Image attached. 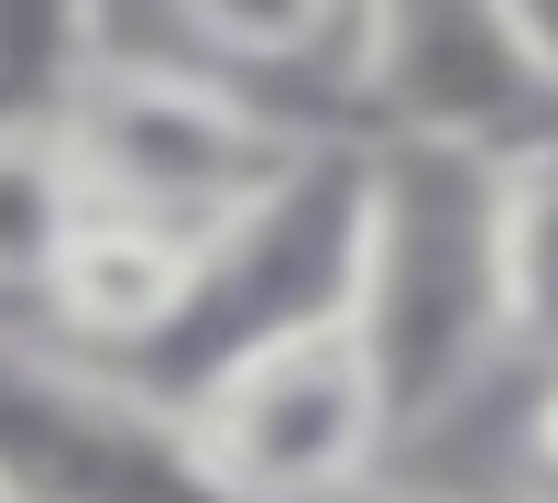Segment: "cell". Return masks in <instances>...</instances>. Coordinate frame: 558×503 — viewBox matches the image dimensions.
I'll return each instance as SVG.
<instances>
[{"label": "cell", "mask_w": 558, "mask_h": 503, "mask_svg": "<svg viewBox=\"0 0 558 503\" xmlns=\"http://www.w3.org/2000/svg\"><path fill=\"white\" fill-rule=\"evenodd\" d=\"M536 383V372H525ZM514 492L525 503H558V383L525 394V427H514Z\"/></svg>", "instance_id": "obj_12"}, {"label": "cell", "mask_w": 558, "mask_h": 503, "mask_svg": "<svg viewBox=\"0 0 558 503\" xmlns=\"http://www.w3.org/2000/svg\"><path fill=\"white\" fill-rule=\"evenodd\" d=\"M0 503H230L175 405L143 383L0 340Z\"/></svg>", "instance_id": "obj_6"}, {"label": "cell", "mask_w": 558, "mask_h": 503, "mask_svg": "<svg viewBox=\"0 0 558 503\" xmlns=\"http://www.w3.org/2000/svg\"><path fill=\"white\" fill-rule=\"evenodd\" d=\"M525 34H536V56H547V77H558V0H525Z\"/></svg>", "instance_id": "obj_14"}, {"label": "cell", "mask_w": 558, "mask_h": 503, "mask_svg": "<svg viewBox=\"0 0 558 503\" xmlns=\"http://www.w3.org/2000/svg\"><path fill=\"white\" fill-rule=\"evenodd\" d=\"M186 285H197V241L186 230L88 197L77 230H66V252H56V274H45V307H56V329L77 351H121L132 361L143 340H165V318L186 307Z\"/></svg>", "instance_id": "obj_7"}, {"label": "cell", "mask_w": 558, "mask_h": 503, "mask_svg": "<svg viewBox=\"0 0 558 503\" xmlns=\"http://www.w3.org/2000/svg\"><path fill=\"white\" fill-rule=\"evenodd\" d=\"M340 66L373 110V143L471 164H525L558 143V77L525 34V0H362Z\"/></svg>", "instance_id": "obj_5"}, {"label": "cell", "mask_w": 558, "mask_h": 503, "mask_svg": "<svg viewBox=\"0 0 558 503\" xmlns=\"http://www.w3.org/2000/svg\"><path fill=\"white\" fill-rule=\"evenodd\" d=\"M493 175L471 154L373 143V208H362V274L351 329L373 351L395 438H427L460 416L504 361V285H493Z\"/></svg>", "instance_id": "obj_1"}, {"label": "cell", "mask_w": 558, "mask_h": 503, "mask_svg": "<svg viewBox=\"0 0 558 503\" xmlns=\"http://www.w3.org/2000/svg\"><path fill=\"white\" fill-rule=\"evenodd\" d=\"M175 416L230 503H340L395 449V416H384V383L351 318H307L286 340L241 351Z\"/></svg>", "instance_id": "obj_4"}, {"label": "cell", "mask_w": 558, "mask_h": 503, "mask_svg": "<svg viewBox=\"0 0 558 503\" xmlns=\"http://www.w3.org/2000/svg\"><path fill=\"white\" fill-rule=\"evenodd\" d=\"M66 143H77L88 197L208 241L252 197L286 186L318 132L274 121L241 77H219L197 56H99L77 77V99H66Z\"/></svg>", "instance_id": "obj_3"}, {"label": "cell", "mask_w": 558, "mask_h": 503, "mask_svg": "<svg viewBox=\"0 0 558 503\" xmlns=\"http://www.w3.org/2000/svg\"><path fill=\"white\" fill-rule=\"evenodd\" d=\"M362 208H373V143H307V164L252 197L230 230L197 241V285L165 318V340H143L121 361V383H143L154 405H186L197 383H219L241 351L286 340L307 318H351V274H362Z\"/></svg>", "instance_id": "obj_2"}, {"label": "cell", "mask_w": 558, "mask_h": 503, "mask_svg": "<svg viewBox=\"0 0 558 503\" xmlns=\"http://www.w3.org/2000/svg\"><path fill=\"white\" fill-rule=\"evenodd\" d=\"M340 503H449V492H416V481H384V470H373V481H362V492H340Z\"/></svg>", "instance_id": "obj_13"}, {"label": "cell", "mask_w": 558, "mask_h": 503, "mask_svg": "<svg viewBox=\"0 0 558 503\" xmlns=\"http://www.w3.org/2000/svg\"><path fill=\"white\" fill-rule=\"evenodd\" d=\"M77 208H88V175L66 121H0V296H45Z\"/></svg>", "instance_id": "obj_9"}, {"label": "cell", "mask_w": 558, "mask_h": 503, "mask_svg": "<svg viewBox=\"0 0 558 503\" xmlns=\"http://www.w3.org/2000/svg\"><path fill=\"white\" fill-rule=\"evenodd\" d=\"M351 12L362 0H175V34L219 77H296L351 56Z\"/></svg>", "instance_id": "obj_10"}, {"label": "cell", "mask_w": 558, "mask_h": 503, "mask_svg": "<svg viewBox=\"0 0 558 503\" xmlns=\"http://www.w3.org/2000/svg\"><path fill=\"white\" fill-rule=\"evenodd\" d=\"M99 56V0H0V121H66Z\"/></svg>", "instance_id": "obj_11"}, {"label": "cell", "mask_w": 558, "mask_h": 503, "mask_svg": "<svg viewBox=\"0 0 558 503\" xmlns=\"http://www.w3.org/2000/svg\"><path fill=\"white\" fill-rule=\"evenodd\" d=\"M493 285H504V361L558 383V143L493 175Z\"/></svg>", "instance_id": "obj_8"}]
</instances>
